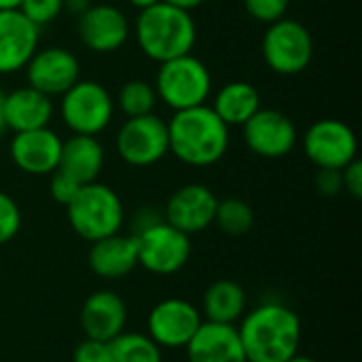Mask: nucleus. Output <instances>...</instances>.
Returning a JSON list of instances; mask_svg holds the SVG:
<instances>
[{"mask_svg": "<svg viewBox=\"0 0 362 362\" xmlns=\"http://www.w3.org/2000/svg\"><path fill=\"white\" fill-rule=\"evenodd\" d=\"M246 362H288L301 348V320L284 303L269 301L246 312L238 325Z\"/></svg>", "mask_w": 362, "mask_h": 362, "instance_id": "obj_1", "label": "nucleus"}, {"mask_svg": "<svg viewBox=\"0 0 362 362\" xmlns=\"http://www.w3.org/2000/svg\"><path fill=\"white\" fill-rule=\"evenodd\" d=\"M168 138L170 153L191 168H210L229 148V127L208 104L174 112L168 123Z\"/></svg>", "mask_w": 362, "mask_h": 362, "instance_id": "obj_2", "label": "nucleus"}, {"mask_svg": "<svg viewBox=\"0 0 362 362\" xmlns=\"http://www.w3.org/2000/svg\"><path fill=\"white\" fill-rule=\"evenodd\" d=\"M134 34L142 53L148 59L163 64L193 51L197 28L191 13L168 2H157L155 6L140 11Z\"/></svg>", "mask_w": 362, "mask_h": 362, "instance_id": "obj_3", "label": "nucleus"}, {"mask_svg": "<svg viewBox=\"0 0 362 362\" xmlns=\"http://www.w3.org/2000/svg\"><path fill=\"white\" fill-rule=\"evenodd\" d=\"M66 216L72 231L91 244L119 233L125 221V210L117 191L95 180L78 189L74 199L66 206Z\"/></svg>", "mask_w": 362, "mask_h": 362, "instance_id": "obj_4", "label": "nucleus"}, {"mask_svg": "<svg viewBox=\"0 0 362 362\" xmlns=\"http://www.w3.org/2000/svg\"><path fill=\"white\" fill-rule=\"evenodd\" d=\"M157 98L174 112L195 108L208 102L212 91V76L208 66L193 53L159 64L155 78Z\"/></svg>", "mask_w": 362, "mask_h": 362, "instance_id": "obj_5", "label": "nucleus"}, {"mask_svg": "<svg viewBox=\"0 0 362 362\" xmlns=\"http://www.w3.org/2000/svg\"><path fill=\"white\" fill-rule=\"evenodd\" d=\"M59 115L72 134L98 136L115 115V100L98 81H76L59 102Z\"/></svg>", "mask_w": 362, "mask_h": 362, "instance_id": "obj_6", "label": "nucleus"}, {"mask_svg": "<svg viewBox=\"0 0 362 362\" xmlns=\"http://www.w3.org/2000/svg\"><path fill=\"white\" fill-rule=\"evenodd\" d=\"M263 59L276 74L293 76L303 72L314 57V40L310 30L288 17L267 25L261 42Z\"/></svg>", "mask_w": 362, "mask_h": 362, "instance_id": "obj_7", "label": "nucleus"}, {"mask_svg": "<svg viewBox=\"0 0 362 362\" xmlns=\"http://www.w3.org/2000/svg\"><path fill=\"white\" fill-rule=\"evenodd\" d=\"M134 235L138 242V265L148 274H178L191 259V235L178 231L165 221H157Z\"/></svg>", "mask_w": 362, "mask_h": 362, "instance_id": "obj_8", "label": "nucleus"}, {"mask_svg": "<svg viewBox=\"0 0 362 362\" xmlns=\"http://www.w3.org/2000/svg\"><path fill=\"white\" fill-rule=\"evenodd\" d=\"M115 146L119 157L134 168L155 165L170 153L168 123L153 112L132 117L121 125Z\"/></svg>", "mask_w": 362, "mask_h": 362, "instance_id": "obj_9", "label": "nucleus"}, {"mask_svg": "<svg viewBox=\"0 0 362 362\" xmlns=\"http://www.w3.org/2000/svg\"><path fill=\"white\" fill-rule=\"evenodd\" d=\"M301 144L318 170H344L358 153L356 134L339 119H318L308 127Z\"/></svg>", "mask_w": 362, "mask_h": 362, "instance_id": "obj_10", "label": "nucleus"}, {"mask_svg": "<svg viewBox=\"0 0 362 362\" xmlns=\"http://www.w3.org/2000/svg\"><path fill=\"white\" fill-rule=\"evenodd\" d=\"M204 318L197 305L180 297H168L153 305L146 318V335L161 350L185 348L202 327Z\"/></svg>", "mask_w": 362, "mask_h": 362, "instance_id": "obj_11", "label": "nucleus"}, {"mask_svg": "<svg viewBox=\"0 0 362 362\" xmlns=\"http://www.w3.org/2000/svg\"><path fill=\"white\" fill-rule=\"evenodd\" d=\"M23 70L28 85L49 98L64 95L81 78V64L76 55L64 47L36 49Z\"/></svg>", "mask_w": 362, "mask_h": 362, "instance_id": "obj_12", "label": "nucleus"}, {"mask_svg": "<svg viewBox=\"0 0 362 362\" xmlns=\"http://www.w3.org/2000/svg\"><path fill=\"white\" fill-rule=\"evenodd\" d=\"M242 127L248 148L265 159L286 157L299 138L295 123L284 112L263 106Z\"/></svg>", "mask_w": 362, "mask_h": 362, "instance_id": "obj_13", "label": "nucleus"}, {"mask_svg": "<svg viewBox=\"0 0 362 362\" xmlns=\"http://www.w3.org/2000/svg\"><path fill=\"white\" fill-rule=\"evenodd\" d=\"M218 197L206 185H185L165 202L163 221L187 235H195L214 225Z\"/></svg>", "mask_w": 362, "mask_h": 362, "instance_id": "obj_14", "label": "nucleus"}, {"mask_svg": "<svg viewBox=\"0 0 362 362\" xmlns=\"http://www.w3.org/2000/svg\"><path fill=\"white\" fill-rule=\"evenodd\" d=\"M76 30L81 42L93 53H112L129 38V21L112 4H91L76 19Z\"/></svg>", "mask_w": 362, "mask_h": 362, "instance_id": "obj_15", "label": "nucleus"}, {"mask_svg": "<svg viewBox=\"0 0 362 362\" xmlns=\"http://www.w3.org/2000/svg\"><path fill=\"white\" fill-rule=\"evenodd\" d=\"M40 28L19 8L0 11V74H13L25 68L36 53Z\"/></svg>", "mask_w": 362, "mask_h": 362, "instance_id": "obj_16", "label": "nucleus"}, {"mask_svg": "<svg viewBox=\"0 0 362 362\" xmlns=\"http://www.w3.org/2000/svg\"><path fill=\"white\" fill-rule=\"evenodd\" d=\"M78 320L85 337L110 344L127 327V305L119 293L100 288L83 301Z\"/></svg>", "mask_w": 362, "mask_h": 362, "instance_id": "obj_17", "label": "nucleus"}, {"mask_svg": "<svg viewBox=\"0 0 362 362\" xmlns=\"http://www.w3.org/2000/svg\"><path fill=\"white\" fill-rule=\"evenodd\" d=\"M62 138L49 129H32V132H19L11 140V159L13 163L30 174V176H49L57 170L59 155H62Z\"/></svg>", "mask_w": 362, "mask_h": 362, "instance_id": "obj_18", "label": "nucleus"}, {"mask_svg": "<svg viewBox=\"0 0 362 362\" xmlns=\"http://www.w3.org/2000/svg\"><path fill=\"white\" fill-rule=\"evenodd\" d=\"M185 352L189 362H246L238 325L204 320Z\"/></svg>", "mask_w": 362, "mask_h": 362, "instance_id": "obj_19", "label": "nucleus"}, {"mask_svg": "<svg viewBox=\"0 0 362 362\" xmlns=\"http://www.w3.org/2000/svg\"><path fill=\"white\" fill-rule=\"evenodd\" d=\"M89 269L102 280H121L138 267V242L136 235L112 233L108 238L91 242L87 255Z\"/></svg>", "mask_w": 362, "mask_h": 362, "instance_id": "obj_20", "label": "nucleus"}, {"mask_svg": "<svg viewBox=\"0 0 362 362\" xmlns=\"http://www.w3.org/2000/svg\"><path fill=\"white\" fill-rule=\"evenodd\" d=\"M53 119V102L49 95L25 85L4 93V125L13 134L49 127Z\"/></svg>", "mask_w": 362, "mask_h": 362, "instance_id": "obj_21", "label": "nucleus"}, {"mask_svg": "<svg viewBox=\"0 0 362 362\" xmlns=\"http://www.w3.org/2000/svg\"><path fill=\"white\" fill-rule=\"evenodd\" d=\"M104 168V146L95 136L72 134L62 142V155L57 170L70 176L81 187L98 180Z\"/></svg>", "mask_w": 362, "mask_h": 362, "instance_id": "obj_22", "label": "nucleus"}, {"mask_svg": "<svg viewBox=\"0 0 362 362\" xmlns=\"http://www.w3.org/2000/svg\"><path fill=\"white\" fill-rule=\"evenodd\" d=\"M248 297L240 282L235 280H214L202 297V318L208 322L235 325L246 314Z\"/></svg>", "mask_w": 362, "mask_h": 362, "instance_id": "obj_23", "label": "nucleus"}, {"mask_svg": "<svg viewBox=\"0 0 362 362\" xmlns=\"http://www.w3.org/2000/svg\"><path fill=\"white\" fill-rule=\"evenodd\" d=\"M210 108L227 127H242L261 108V93L252 83L231 81L216 91Z\"/></svg>", "mask_w": 362, "mask_h": 362, "instance_id": "obj_24", "label": "nucleus"}, {"mask_svg": "<svg viewBox=\"0 0 362 362\" xmlns=\"http://www.w3.org/2000/svg\"><path fill=\"white\" fill-rule=\"evenodd\" d=\"M108 362H163V354L148 335L123 331L108 344Z\"/></svg>", "mask_w": 362, "mask_h": 362, "instance_id": "obj_25", "label": "nucleus"}, {"mask_svg": "<svg viewBox=\"0 0 362 362\" xmlns=\"http://www.w3.org/2000/svg\"><path fill=\"white\" fill-rule=\"evenodd\" d=\"M214 225L231 238H242L250 233V229L255 227V210L250 208V204H246L240 197L218 199L214 212Z\"/></svg>", "mask_w": 362, "mask_h": 362, "instance_id": "obj_26", "label": "nucleus"}, {"mask_svg": "<svg viewBox=\"0 0 362 362\" xmlns=\"http://www.w3.org/2000/svg\"><path fill=\"white\" fill-rule=\"evenodd\" d=\"M119 110L132 119V117H142V115H151L155 104H157V91H155V85L142 81V78H134V81H127L121 89H119V95H117V102Z\"/></svg>", "mask_w": 362, "mask_h": 362, "instance_id": "obj_27", "label": "nucleus"}, {"mask_svg": "<svg viewBox=\"0 0 362 362\" xmlns=\"http://www.w3.org/2000/svg\"><path fill=\"white\" fill-rule=\"evenodd\" d=\"M21 229V210L17 202L0 191V246L8 244Z\"/></svg>", "mask_w": 362, "mask_h": 362, "instance_id": "obj_28", "label": "nucleus"}, {"mask_svg": "<svg viewBox=\"0 0 362 362\" xmlns=\"http://www.w3.org/2000/svg\"><path fill=\"white\" fill-rule=\"evenodd\" d=\"M19 11L38 28L55 21L62 11V0H21Z\"/></svg>", "mask_w": 362, "mask_h": 362, "instance_id": "obj_29", "label": "nucleus"}, {"mask_svg": "<svg viewBox=\"0 0 362 362\" xmlns=\"http://www.w3.org/2000/svg\"><path fill=\"white\" fill-rule=\"evenodd\" d=\"M291 0H244V6L248 15L259 23H274L282 17H286Z\"/></svg>", "mask_w": 362, "mask_h": 362, "instance_id": "obj_30", "label": "nucleus"}, {"mask_svg": "<svg viewBox=\"0 0 362 362\" xmlns=\"http://www.w3.org/2000/svg\"><path fill=\"white\" fill-rule=\"evenodd\" d=\"M51 180H49V195L55 204H62L64 208L74 199V195L78 193L81 185L74 182L70 176H66L64 172L55 170L53 174H49Z\"/></svg>", "mask_w": 362, "mask_h": 362, "instance_id": "obj_31", "label": "nucleus"}, {"mask_svg": "<svg viewBox=\"0 0 362 362\" xmlns=\"http://www.w3.org/2000/svg\"><path fill=\"white\" fill-rule=\"evenodd\" d=\"M72 362H108V344L85 337L74 348Z\"/></svg>", "mask_w": 362, "mask_h": 362, "instance_id": "obj_32", "label": "nucleus"}, {"mask_svg": "<svg viewBox=\"0 0 362 362\" xmlns=\"http://www.w3.org/2000/svg\"><path fill=\"white\" fill-rule=\"evenodd\" d=\"M316 187L325 197H335L344 191L341 182V170H318L316 174Z\"/></svg>", "mask_w": 362, "mask_h": 362, "instance_id": "obj_33", "label": "nucleus"}, {"mask_svg": "<svg viewBox=\"0 0 362 362\" xmlns=\"http://www.w3.org/2000/svg\"><path fill=\"white\" fill-rule=\"evenodd\" d=\"M341 182H344V191H348L354 199L362 197V163L358 159L350 161L344 170H341Z\"/></svg>", "mask_w": 362, "mask_h": 362, "instance_id": "obj_34", "label": "nucleus"}, {"mask_svg": "<svg viewBox=\"0 0 362 362\" xmlns=\"http://www.w3.org/2000/svg\"><path fill=\"white\" fill-rule=\"evenodd\" d=\"M91 6V2L89 0H62V11H66V13H70V15H74L76 19L87 11Z\"/></svg>", "mask_w": 362, "mask_h": 362, "instance_id": "obj_35", "label": "nucleus"}, {"mask_svg": "<svg viewBox=\"0 0 362 362\" xmlns=\"http://www.w3.org/2000/svg\"><path fill=\"white\" fill-rule=\"evenodd\" d=\"M161 2H168V4H172V6H176V8H182V11L191 13L193 8L202 6L206 0H161Z\"/></svg>", "mask_w": 362, "mask_h": 362, "instance_id": "obj_36", "label": "nucleus"}, {"mask_svg": "<svg viewBox=\"0 0 362 362\" xmlns=\"http://www.w3.org/2000/svg\"><path fill=\"white\" fill-rule=\"evenodd\" d=\"M132 6H136V8H140V11H144V8H148V6H155L157 2H161V0H127Z\"/></svg>", "mask_w": 362, "mask_h": 362, "instance_id": "obj_37", "label": "nucleus"}, {"mask_svg": "<svg viewBox=\"0 0 362 362\" xmlns=\"http://www.w3.org/2000/svg\"><path fill=\"white\" fill-rule=\"evenodd\" d=\"M6 132V125H4V93L0 91V136Z\"/></svg>", "mask_w": 362, "mask_h": 362, "instance_id": "obj_38", "label": "nucleus"}, {"mask_svg": "<svg viewBox=\"0 0 362 362\" xmlns=\"http://www.w3.org/2000/svg\"><path fill=\"white\" fill-rule=\"evenodd\" d=\"M21 0H0V11H8V8H19Z\"/></svg>", "mask_w": 362, "mask_h": 362, "instance_id": "obj_39", "label": "nucleus"}, {"mask_svg": "<svg viewBox=\"0 0 362 362\" xmlns=\"http://www.w3.org/2000/svg\"><path fill=\"white\" fill-rule=\"evenodd\" d=\"M288 362H318L316 358H310V356H303V354H297V356H293Z\"/></svg>", "mask_w": 362, "mask_h": 362, "instance_id": "obj_40", "label": "nucleus"}]
</instances>
